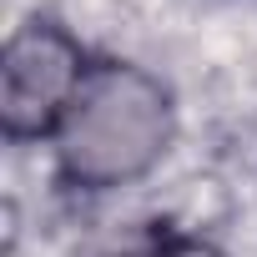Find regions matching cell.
<instances>
[{
	"label": "cell",
	"instance_id": "cell-1",
	"mask_svg": "<svg viewBox=\"0 0 257 257\" xmlns=\"http://www.w3.org/2000/svg\"><path fill=\"white\" fill-rule=\"evenodd\" d=\"M177 137V106L162 76L137 61H96L56 132V172L76 192H121L157 172Z\"/></svg>",
	"mask_w": 257,
	"mask_h": 257
},
{
	"label": "cell",
	"instance_id": "cell-2",
	"mask_svg": "<svg viewBox=\"0 0 257 257\" xmlns=\"http://www.w3.org/2000/svg\"><path fill=\"white\" fill-rule=\"evenodd\" d=\"M96 56L51 16H31L0 51V132L6 142H56Z\"/></svg>",
	"mask_w": 257,
	"mask_h": 257
},
{
	"label": "cell",
	"instance_id": "cell-3",
	"mask_svg": "<svg viewBox=\"0 0 257 257\" xmlns=\"http://www.w3.org/2000/svg\"><path fill=\"white\" fill-rule=\"evenodd\" d=\"M106 257H227V252L212 247V242L197 237V232H182V227H152L147 242L126 247V252H106Z\"/></svg>",
	"mask_w": 257,
	"mask_h": 257
}]
</instances>
